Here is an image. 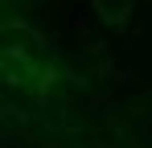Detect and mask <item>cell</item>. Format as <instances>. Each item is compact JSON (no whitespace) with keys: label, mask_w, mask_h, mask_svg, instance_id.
Segmentation results:
<instances>
[{"label":"cell","mask_w":152,"mask_h":148,"mask_svg":"<svg viewBox=\"0 0 152 148\" xmlns=\"http://www.w3.org/2000/svg\"><path fill=\"white\" fill-rule=\"evenodd\" d=\"M95 12L103 21H124L132 12V0H95Z\"/></svg>","instance_id":"cell-1"}]
</instances>
